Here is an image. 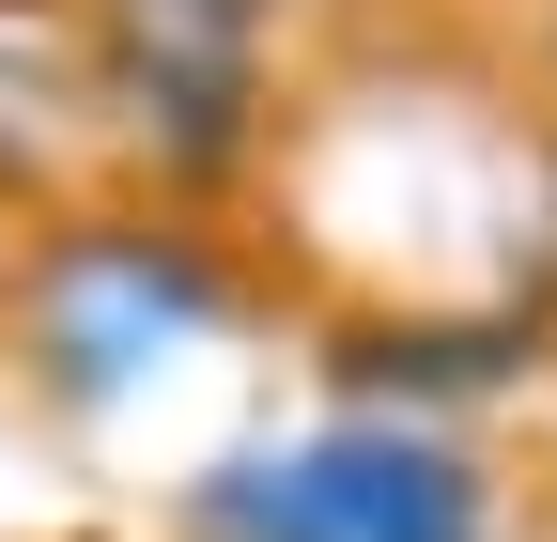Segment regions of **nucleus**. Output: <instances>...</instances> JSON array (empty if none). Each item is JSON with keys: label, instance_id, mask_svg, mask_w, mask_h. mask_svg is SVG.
I'll return each mask as SVG.
<instances>
[{"label": "nucleus", "instance_id": "nucleus-1", "mask_svg": "<svg viewBox=\"0 0 557 542\" xmlns=\"http://www.w3.org/2000/svg\"><path fill=\"white\" fill-rule=\"evenodd\" d=\"M186 542H511V481L434 419H325L186 481Z\"/></svg>", "mask_w": 557, "mask_h": 542}, {"label": "nucleus", "instance_id": "nucleus-2", "mask_svg": "<svg viewBox=\"0 0 557 542\" xmlns=\"http://www.w3.org/2000/svg\"><path fill=\"white\" fill-rule=\"evenodd\" d=\"M310 0H94L109 47V156L156 186H233L263 156V62Z\"/></svg>", "mask_w": 557, "mask_h": 542}, {"label": "nucleus", "instance_id": "nucleus-3", "mask_svg": "<svg viewBox=\"0 0 557 542\" xmlns=\"http://www.w3.org/2000/svg\"><path fill=\"white\" fill-rule=\"evenodd\" d=\"M218 310H233V280H218L201 233H171V218H94V233H62L47 280H32V357H47L62 387H124L139 357L201 342Z\"/></svg>", "mask_w": 557, "mask_h": 542}, {"label": "nucleus", "instance_id": "nucleus-4", "mask_svg": "<svg viewBox=\"0 0 557 542\" xmlns=\"http://www.w3.org/2000/svg\"><path fill=\"white\" fill-rule=\"evenodd\" d=\"M542 62H557V0H542Z\"/></svg>", "mask_w": 557, "mask_h": 542}]
</instances>
